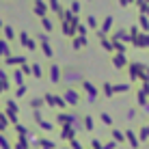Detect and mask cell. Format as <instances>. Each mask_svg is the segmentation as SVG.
Wrapping results in <instances>:
<instances>
[{
  "label": "cell",
  "instance_id": "obj_1",
  "mask_svg": "<svg viewBox=\"0 0 149 149\" xmlns=\"http://www.w3.org/2000/svg\"><path fill=\"white\" fill-rule=\"evenodd\" d=\"M33 11H35V15H39V17H45V13H48V7H45V2H41V0H35Z\"/></svg>",
  "mask_w": 149,
  "mask_h": 149
},
{
  "label": "cell",
  "instance_id": "obj_2",
  "mask_svg": "<svg viewBox=\"0 0 149 149\" xmlns=\"http://www.w3.org/2000/svg\"><path fill=\"white\" fill-rule=\"evenodd\" d=\"M2 30H4V35H7V39H13V28L11 26H2Z\"/></svg>",
  "mask_w": 149,
  "mask_h": 149
},
{
  "label": "cell",
  "instance_id": "obj_3",
  "mask_svg": "<svg viewBox=\"0 0 149 149\" xmlns=\"http://www.w3.org/2000/svg\"><path fill=\"white\" fill-rule=\"evenodd\" d=\"M7 52H9V45L4 43L2 39H0V54H7Z\"/></svg>",
  "mask_w": 149,
  "mask_h": 149
},
{
  "label": "cell",
  "instance_id": "obj_4",
  "mask_svg": "<svg viewBox=\"0 0 149 149\" xmlns=\"http://www.w3.org/2000/svg\"><path fill=\"white\" fill-rule=\"evenodd\" d=\"M50 7H52L54 11H58V13H61V7H58V0H50Z\"/></svg>",
  "mask_w": 149,
  "mask_h": 149
},
{
  "label": "cell",
  "instance_id": "obj_5",
  "mask_svg": "<svg viewBox=\"0 0 149 149\" xmlns=\"http://www.w3.org/2000/svg\"><path fill=\"white\" fill-rule=\"evenodd\" d=\"M41 22H43V26H45V28H48V30H50V28H52V22H50V19H48V17H41Z\"/></svg>",
  "mask_w": 149,
  "mask_h": 149
},
{
  "label": "cell",
  "instance_id": "obj_6",
  "mask_svg": "<svg viewBox=\"0 0 149 149\" xmlns=\"http://www.w3.org/2000/svg\"><path fill=\"white\" fill-rule=\"evenodd\" d=\"M110 24H112V17H106V19H104V30H108Z\"/></svg>",
  "mask_w": 149,
  "mask_h": 149
},
{
  "label": "cell",
  "instance_id": "obj_7",
  "mask_svg": "<svg viewBox=\"0 0 149 149\" xmlns=\"http://www.w3.org/2000/svg\"><path fill=\"white\" fill-rule=\"evenodd\" d=\"M0 28H2V19H0Z\"/></svg>",
  "mask_w": 149,
  "mask_h": 149
}]
</instances>
